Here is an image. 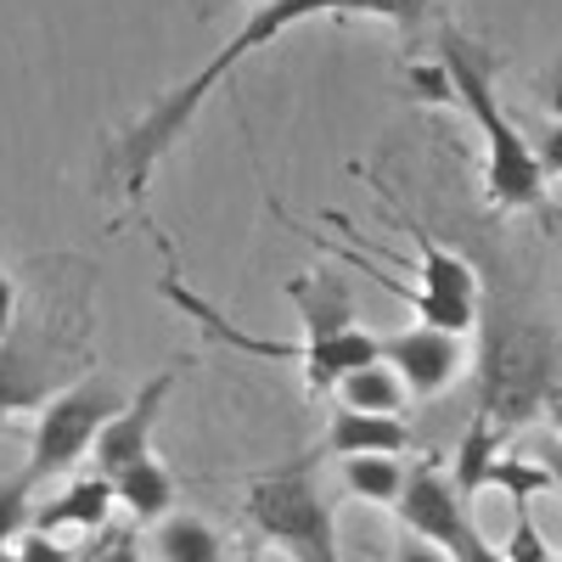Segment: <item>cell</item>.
<instances>
[{"mask_svg":"<svg viewBox=\"0 0 562 562\" xmlns=\"http://www.w3.org/2000/svg\"><path fill=\"white\" fill-rule=\"evenodd\" d=\"M310 18H383V23H394L411 45H422V34L445 23V0H265V7H254L248 23L231 34L192 79L158 90V97L140 108L130 124H119V130L108 135V147H102V158H97V186H102V192H124L130 209H140V192H147L153 169L169 158L175 140L192 130V119L203 113V102H209L214 90L237 74L254 52H265L276 34H288L293 23H310Z\"/></svg>","mask_w":562,"mask_h":562,"instance_id":"1","label":"cell"},{"mask_svg":"<svg viewBox=\"0 0 562 562\" xmlns=\"http://www.w3.org/2000/svg\"><path fill=\"white\" fill-rule=\"evenodd\" d=\"M97 366V265L45 254L18 288V321L0 333V428L45 411Z\"/></svg>","mask_w":562,"mask_h":562,"instance_id":"2","label":"cell"},{"mask_svg":"<svg viewBox=\"0 0 562 562\" xmlns=\"http://www.w3.org/2000/svg\"><path fill=\"white\" fill-rule=\"evenodd\" d=\"M439 68L456 90V102L467 108V119L479 124L484 135V198L501 214H540L546 209V175L535 164L529 135L518 130L501 108V90H495V52L479 45L473 34H461L456 23H439Z\"/></svg>","mask_w":562,"mask_h":562,"instance_id":"3","label":"cell"},{"mask_svg":"<svg viewBox=\"0 0 562 562\" xmlns=\"http://www.w3.org/2000/svg\"><path fill=\"white\" fill-rule=\"evenodd\" d=\"M557 338L529 315H506L484 326V355H479V416H490L501 434L524 428L557 400Z\"/></svg>","mask_w":562,"mask_h":562,"instance_id":"4","label":"cell"},{"mask_svg":"<svg viewBox=\"0 0 562 562\" xmlns=\"http://www.w3.org/2000/svg\"><path fill=\"white\" fill-rule=\"evenodd\" d=\"M321 450L281 461L243 495V524L254 529V540L288 551L293 562H338V512L321 490Z\"/></svg>","mask_w":562,"mask_h":562,"instance_id":"5","label":"cell"},{"mask_svg":"<svg viewBox=\"0 0 562 562\" xmlns=\"http://www.w3.org/2000/svg\"><path fill=\"white\" fill-rule=\"evenodd\" d=\"M119 405H124V394H119V383L108 378V371H85L74 389H63L34 416V445H29L23 479L40 490V484L74 473V467L90 456V445H97V434L119 416Z\"/></svg>","mask_w":562,"mask_h":562,"instance_id":"6","label":"cell"},{"mask_svg":"<svg viewBox=\"0 0 562 562\" xmlns=\"http://www.w3.org/2000/svg\"><path fill=\"white\" fill-rule=\"evenodd\" d=\"M186 366H192L186 355H180V360H169V366L158 371V378L140 383V394H135V400H124V405H119V416L97 434V445H90V461H97V473H102V479H119L124 467H135L140 456H153V428H158V416H164V405H169L175 383L186 378Z\"/></svg>","mask_w":562,"mask_h":562,"instance_id":"7","label":"cell"},{"mask_svg":"<svg viewBox=\"0 0 562 562\" xmlns=\"http://www.w3.org/2000/svg\"><path fill=\"white\" fill-rule=\"evenodd\" d=\"M378 360L411 400H434L467 371V344L456 333H434V326H405L394 338H378Z\"/></svg>","mask_w":562,"mask_h":562,"instance_id":"8","label":"cell"},{"mask_svg":"<svg viewBox=\"0 0 562 562\" xmlns=\"http://www.w3.org/2000/svg\"><path fill=\"white\" fill-rule=\"evenodd\" d=\"M394 512H400V524H405V535H416V540H428V546H450L467 524V501L456 495V484H450V473L439 461H416V467H405V490H400V501H394Z\"/></svg>","mask_w":562,"mask_h":562,"instance_id":"9","label":"cell"},{"mask_svg":"<svg viewBox=\"0 0 562 562\" xmlns=\"http://www.w3.org/2000/svg\"><path fill=\"white\" fill-rule=\"evenodd\" d=\"M371 186H378V198L394 209V220L411 231V243H416V265H411V270H416V288L434 293V299H445V304H473V310H479V270L467 265L456 248H445L439 237H428V225H422L383 180H371Z\"/></svg>","mask_w":562,"mask_h":562,"instance_id":"10","label":"cell"},{"mask_svg":"<svg viewBox=\"0 0 562 562\" xmlns=\"http://www.w3.org/2000/svg\"><path fill=\"white\" fill-rule=\"evenodd\" d=\"M315 450H321L326 461L400 456V450H411V422H405V416H366V411H344V405H338Z\"/></svg>","mask_w":562,"mask_h":562,"instance_id":"11","label":"cell"},{"mask_svg":"<svg viewBox=\"0 0 562 562\" xmlns=\"http://www.w3.org/2000/svg\"><path fill=\"white\" fill-rule=\"evenodd\" d=\"M281 293L293 299V310H299V321H304V338H310V344L338 338V333H349V326H360V321H355V299H349V288L338 281L333 265H315L310 276L288 281Z\"/></svg>","mask_w":562,"mask_h":562,"instance_id":"12","label":"cell"},{"mask_svg":"<svg viewBox=\"0 0 562 562\" xmlns=\"http://www.w3.org/2000/svg\"><path fill=\"white\" fill-rule=\"evenodd\" d=\"M108 518H113V484L102 473H85L63 495L34 506L29 529H40V535H102Z\"/></svg>","mask_w":562,"mask_h":562,"instance_id":"13","label":"cell"},{"mask_svg":"<svg viewBox=\"0 0 562 562\" xmlns=\"http://www.w3.org/2000/svg\"><path fill=\"white\" fill-rule=\"evenodd\" d=\"M108 484H113V501L130 512L135 524H164L169 512H175V495H180L175 473H169L158 456H140L135 467H124V473L108 479Z\"/></svg>","mask_w":562,"mask_h":562,"instance_id":"14","label":"cell"},{"mask_svg":"<svg viewBox=\"0 0 562 562\" xmlns=\"http://www.w3.org/2000/svg\"><path fill=\"white\" fill-rule=\"evenodd\" d=\"M501 450H506V434L495 428L490 416H479V411H473V422H467V434L456 439V456H450V484H456V495H461V501L484 495L490 467L501 461Z\"/></svg>","mask_w":562,"mask_h":562,"instance_id":"15","label":"cell"},{"mask_svg":"<svg viewBox=\"0 0 562 562\" xmlns=\"http://www.w3.org/2000/svg\"><path fill=\"white\" fill-rule=\"evenodd\" d=\"M153 546H158V562H225L220 529L209 518H198V512H169Z\"/></svg>","mask_w":562,"mask_h":562,"instance_id":"16","label":"cell"},{"mask_svg":"<svg viewBox=\"0 0 562 562\" xmlns=\"http://www.w3.org/2000/svg\"><path fill=\"white\" fill-rule=\"evenodd\" d=\"M338 484H344V495H355L366 506H394L405 490V461L400 456H349V461H338Z\"/></svg>","mask_w":562,"mask_h":562,"instance_id":"17","label":"cell"},{"mask_svg":"<svg viewBox=\"0 0 562 562\" xmlns=\"http://www.w3.org/2000/svg\"><path fill=\"white\" fill-rule=\"evenodd\" d=\"M338 394V405L344 411H366V416H400L405 411V389H400V378L378 360V366H360V371H349V378L333 389Z\"/></svg>","mask_w":562,"mask_h":562,"instance_id":"18","label":"cell"},{"mask_svg":"<svg viewBox=\"0 0 562 562\" xmlns=\"http://www.w3.org/2000/svg\"><path fill=\"white\" fill-rule=\"evenodd\" d=\"M484 490H501V495H512V506H518V501L551 495V473H546L535 456H512V450H501V461L490 467V484H484Z\"/></svg>","mask_w":562,"mask_h":562,"instance_id":"19","label":"cell"},{"mask_svg":"<svg viewBox=\"0 0 562 562\" xmlns=\"http://www.w3.org/2000/svg\"><path fill=\"white\" fill-rule=\"evenodd\" d=\"M29 518H34V484L18 473L0 484V562H12V546L29 529Z\"/></svg>","mask_w":562,"mask_h":562,"instance_id":"20","label":"cell"},{"mask_svg":"<svg viewBox=\"0 0 562 562\" xmlns=\"http://www.w3.org/2000/svg\"><path fill=\"white\" fill-rule=\"evenodd\" d=\"M501 562H557L540 524H535V512H529V501L512 506V535L501 540Z\"/></svg>","mask_w":562,"mask_h":562,"instance_id":"21","label":"cell"},{"mask_svg":"<svg viewBox=\"0 0 562 562\" xmlns=\"http://www.w3.org/2000/svg\"><path fill=\"white\" fill-rule=\"evenodd\" d=\"M12 562H79V557H74V551H68V540H57V535L23 529V535H18V546H12Z\"/></svg>","mask_w":562,"mask_h":562,"instance_id":"22","label":"cell"},{"mask_svg":"<svg viewBox=\"0 0 562 562\" xmlns=\"http://www.w3.org/2000/svg\"><path fill=\"white\" fill-rule=\"evenodd\" d=\"M85 562H140V540H135V529H102V546H90Z\"/></svg>","mask_w":562,"mask_h":562,"instance_id":"23","label":"cell"},{"mask_svg":"<svg viewBox=\"0 0 562 562\" xmlns=\"http://www.w3.org/2000/svg\"><path fill=\"white\" fill-rule=\"evenodd\" d=\"M445 557H450V562H501V546H490V540L479 535V524H467V529L445 546Z\"/></svg>","mask_w":562,"mask_h":562,"instance_id":"24","label":"cell"},{"mask_svg":"<svg viewBox=\"0 0 562 562\" xmlns=\"http://www.w3.org/2000/svg\"><path fill=\"white\" fill-rule=\"evenodd\" d=\"M411 85H416L422 102H456V90H450V79H445L439 63H411Z\"/></svg>","mask_w":562,"mask_h":562,"instance_id":"25","label":"cell"},{"mask_svg":"<svg viewBox=\"0 0 562 562\" xmlns=\"http://www.w3.org/2000/svg\"><path fill=\"white\" fill-rule=\"evenodd\" d=\"M535 164H540V175H562V124H546L535 140Z\"/></svg>","mask_w":562,"mask_h":562,"instance_id":"26","label":"cell"},{"mask_svg":"<svg viewBox=\"0 0 562 562\" xmlns=\"http://www.w3.org/2000/svg\"><path fill=\"white\" fill-rule=\"evenodd\" d=\"M394 562H450L439 546H428V540H416V535H405L400 546H394Z\"/></svg>","mask_w":562,"mask_h":562,"instance_id":"27","label":"cell"},{"mask_svg":"<svg viewBox=\"0 0 562 562\" xmlns=\"http://www.w3.org/2000/svg\"><path fill=\"white\" fill-rule=\"evenodd\" d=\"M12 321H18V276L0 265V333H7Z\"/></svg>","mask_w":562,"mask_h":562,"instance_id":"28","label":"cell"},{"mask_svg":"<svg viewBox=\"0 0 562 562\" xmlns=\"http://www.w3.org/2000/svg\"><path fill=\"white\" fill-rule=\"evenodd\" d=\"M535 461H540V467H546V473H551V495H562V445L551 439V445H546V450H540Z\"/></svg>","mask_w":562,"mask_h":562,"instance_id":"29","label":"cell"},{"mask_svg":"<svg viewBox=\"0 0 562 562\" xmlns=\"http://www.w3.org/2000/svg\"><path fill=\"white\" fill-rule=\"evenodd\" d=\"M546 113H551V124H562V68H557L551 85H546Z\"/></svg>","mask_w":562,"mask_h":562,"instance_id":"30","label":"cell"},{"mask_svg":"<svg viewBox=\"0 0 562 562\" xmlns=\"http://www.w3.org/2000/svg\"><path fill=\"white\" fill-rule=\"evenodd\" d=\"M540 225H546V237H551L557 254H562V214H557V209H540Z\"/></svg>","mask_w":562,"mask_h":562,"instance_id":"31","label":"cell"},{"mask_svg":"<svg viewBox=\"0 0 562 562\" xmlns=\"http://www.w3.org/2000/svg\"><path fill=\"white\" fill-rule=\"evenodd\" d=\"M546 416H551V428H557V445H562V400H551V405H546Z\"/></svg>","mask_w":562,"mask_h":562,"instance_id":"32","label":"cell"},{"mask_svg":"<svg viewBox=\"0 0 562 562\" xmlns=\"http://www.w3.org/2000/svg\"><path fill=\"white\" fill-rule=\"evenodd\" d=\"M243 562H254V546H248V557H243Z\"/></svg>","mask_w":562,"mask_h":562,"instance_id":"33","label":"cell"},{"mask_svg":"<svg viewBox=\"0 0 562 562\" xmlns=\"http://www.w3.org/2000/svg\"><path fill=\"white\" fill-rule=\"evenodd\" d=\"M254 7H265V0H254Z\"/></svg>","mask_w":562,"mask_h":562,"instance_id":"34","label":"cell"}]
</instances>
